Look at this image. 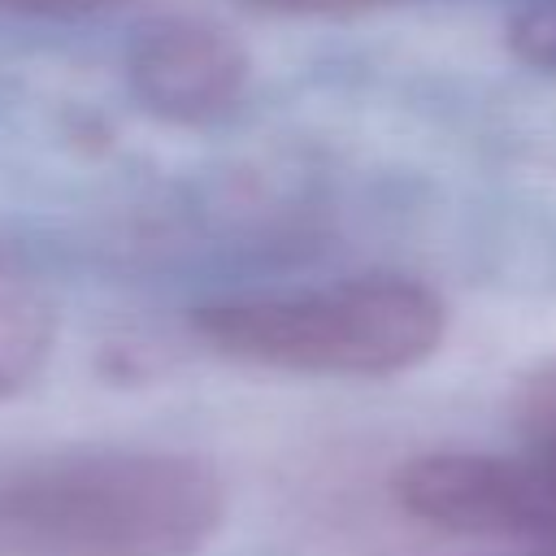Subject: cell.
Masks as SVG:
<instances>
[{
    "mask_svg": "<svg viewBox=\"0 0 556 556\" xmlns=\"http://www.w3.org/2000/svg\"><path fill=\"white\" fill-rule=\"evenodd\" d=\"M222 521L226 482L191 452L104 447L0 478V556H200Z\"/></svg>",
    "mask_w": 556,
    "mask_h": 556,
    "instance_id": "6da1fadb",
    "label": "cell"
},
{
    "mask_svg": "<svg viewBox=\"0 0 556 556\" xmlns=\"http://www.w3.org/2000/svg\"><path fill=\"white\" fill-rule=\"evenodd\" d=\"M191 334L217 356L261 369L391 378L439 352L447 304L417 278L361 274L317 291L200 304L191 313Z\"/></svg>",
    "mask_w": 556,
    "mask_h": 556,
    "instance_id": "7a4b0ae2",
    "label": "cell"
},
{
    "mask_svg": "<svg viewBox=\"0 0 556 556\" xmlns=\"http://www.w3.org/2000/svg\"><path fill=\"white\" fill-rule=\"evenodd\" d=\"M391 495L447 534L556 547V460L539 452H421L395 469Z\"/></svg>",
    "mask_w": 556,
    "mask_h": 556,
    "instance_id": "3957f363",
    "label": "cell"
},
{
    "mask_svg": "<svg viewBox=\"0 0 556 556\" xmlns=\"http://www.w3.org/2000/svg\"><path fill=\"white\" fill-rule=\"evenodd\" d=\"M248 78V48L204 17H152L126 48V83L135 100L174 126H208L235 113Z\"/></svg>",
    "mask_w": 556,
    "mask_h": 556,
    "instance_id": "277c9868",
    "label": "cell"
},
{
    "mask_svg": "<svg viewBox=\"0 0 556 556\" xmlns=\"http://www.w3.org/2000/svg\"><path fill=\"white\" fill-rule=\"evenodd\" d=\"M56 343V304L48 287L0 252V400L26 391Z\"/></svg>",
    "mask_w": 556,
    "mask_h": 556,
    "instance_id": "5b68a950",
    "label": "cell"
},
{
    "mask_svg": "<svg viewBox=\"0 0 556 556\" xmlns=\"http://www.w3.org/2000/svg\"><path fill=\"white\" fill-rule=\"evenodd\" d=\"M513 417L526 452L556 460V356H543L513 395Z\"/></svg>",
    "mask_w": 556,
    "mask_h": 556,
    "instance_id": "8992f818",
    "label": "cell"
},
{
    "mask_svg": "<svg viewBox=\"0 0 556 556\" xmlns=\"http://www.w3.org/2000/svg\"><path fill=\"white\" fill-rule=\"evenodd\" d=\"M508 52L539 70V74H556V0H526L504 30Z\"/></svg>",
    "mask_w": 556,
    "mask_h": 556,
    "instance_id": "52a82bcc",
    "label": "cell"
},
{
    "mask_svg": "<svg viewBox=\"0 0 556 556\" xmlns=\"http://www.w3.org/2000/svg\"><path fill=\"white\" fill-rule=\"evenodd\" d=\"M269 13H295V17H348V13H374L395 4H421V0H252Z\"/></svg>",
    "mask_w": 556,
    "mask_h": 556,
    "instance_id": "ba28073f",
    "label": "cell"
},
{
    "mask_svg": "<svg viewBox=\"0 0 556 556\" xmlns=\"http://www.w3.org/2000/svg\"><path fill=\"white\" fill-rule=\"evenodd\" d=\"M130 0H0V13H17V17H96V13H113Z\"/></svg>",
    "mask_w": 556,
    "mask_h": 556,
    "instance_id": "9c48e42d",
    "label": "cell"
}]
</instances>
